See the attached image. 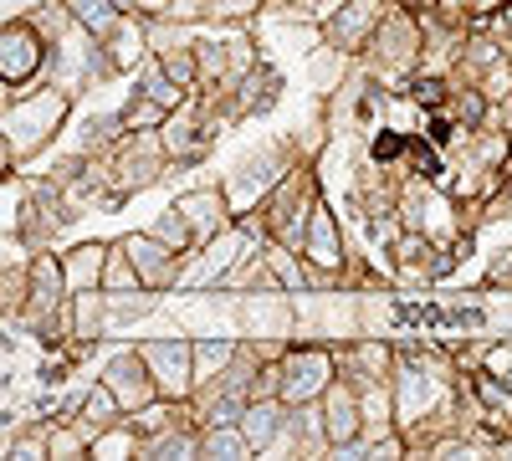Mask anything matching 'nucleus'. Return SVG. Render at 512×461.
I'll use <instances>...</instances> for the list:
<instances>
[{
	"mask_svg": "<svg viewBox=\"0 0 512 461\" xmlns=\"http://www.w3.org/2000/svg\"><path fill=\"white\" fill-rule=\"evenodd\" d=\"M123 246H128V257H134L144 287H154V292L180 287V277H185V251H175L169 241H159L154 231H128Z\"/></svg>",
	"mask_w": 512,
	"mask_h": 461,
	"instance_id": "9b49d317",
	"label": "nucleus"
},
{
	"mask_svg": "<svg viewBox=\"0 0 512 461\" xmlns=\"http://www.w3.org/2000/svg\"><path fill=\"white\" fill-rule=\"evenodd\" d=\"M272 0H210V21H226V26H246L251 16H262Z\"/></svg>",
	"mask_w": 512,
	"mask_h": 461,
	"instance_id": "b1692460",
	"label": "nucleus"
},
{
	"mask_svg": "<svg viewBox=\"0 0 512 461\" xmlns=\"http://www.w3.org/2000/svg\"><path fill=\"white\" fill-rule=\"evenodd\" d=\"M262 241H256L246 226H226L221 236H210L205 246H195L185 257V277L180 287H226V277L236 272V262L246 257V251H256Z\"/></svg>",
	"mask_w": 512,
	"mask_h": 461,
	"instance_id": "423d86ee",
	"label": "nucleus"
},
{
	"mask_svg": "<svg viewBox=\"0 0 512 461\" xmlns=\"http://www.w3.org/2000/svg\"><path fill=\"white\" fill-rule=\"evenodd\" d=\"M67 113H72V93L62 88V82H36V88L6 98L0 134H6V170L11 175H21V164L57 139Z\"/></svg>",
	"mask_w": 512,
	"mask_h": 461,
	"instance_id": "f257e3e1",
	"label": "nucleus"
},
{
	"mask_svg": "<svg viewBox=\"0 0 512 461\" xmlns=\"http://www.w3.org/2000/svg\"><path fill=\"white\" fill-rule=\"evenodd\" d=\"M231 98H236V113H241V118L267 113V108L282 98V72H277V67H251L236 88H231Z\"/></svg>",
	"mask_w": 512,
	"mask_h": 461,
	"instance_id": "f3484780",
	"label": "nucleus"
},
{
	"mask_svg": "<svg viewBox=\"0 0 512 461\" xmlns=\"http://www.w3.org/2000/svg\"><path fill=\"white\" fill-rule=\"evenodd\" d=\"M338 354L323 344H287L282 354V400L287 405H313L328 395V385L338 380Z\"/></svg>",
	"mask_w": 512,
	"mask_h": 461,
	"instance_id": "39448f33",
	"label": "nucleus"
},
{
	"mask_svg": "<svg viewBox=\"0 0 512 461\" xmlns=\"http://www.w3.org/2000/svg\"><path fill=\"white\" fill-rule=\"evenodd\" d=\"M338 369L359 385H395V369H400V349L390 339H354L349 349H338Z\"/></svg>",
	"mask_w": 512,
	"mask_h": 461,
	"instance_id": "f8f14e48",
	"label": "nucleus"
},
{
	"mask_svg": "<svg viewBox=\"0 0 512 461\" xmlns=\"http://www.w3.org/2000/svg\"><path fill=\"white\" fill-rule=\"evenodd\" d=\"M26 267H31V292H26V308H21L16 323H21L26 333H41V328H47V323L72 303V287H67V272H62V251H52V246L31 251Z\"/></svg>",
	"mask_w": 512,
	"mask_h": 461,
	"instance_id": "20e7f679",
	"label": "nucleus"
},
{
	"mask_svg": "<svg viewBox=\"0 0 512 461\" xmlns=\"http://www.w3.org/2000/svg\"><path fill=\"white\" fill-rule=\"evenodd\" d=\"M487 287H502V292H512V246H507L502 257L487 267Z\"/></svg>",
	"mask_w": 512,
	"mask_h": 461,
	"instance_id": "393cba45",
	"label": "nucleus"
},
{
	"mask_svg": "<svg viewBox=\"0 0 512 461\" xmlns=\"http://www.w3.org/2000/svg\"><path fill=\"white\" fill-rule=\"evenodd\" d=\"M303 257L313 272H323L328 282H338L349 272V246H344V226H338V216L328 211V200H318V211L308 221V236H303Z\"/></svg>",
	"mask_w": 512,
	"mask_h": 461,
	"instance_id": "9d476101",
	"label": "nucleus"
},
{
	"mask_svg": "<svg viewBox=\"0 0 512 461\" xmlns=\"http://www.w3.org/2000/svg\"><path fill=\"white\" fill-rule=\"evenodd\" d=\"M200 456L241 461V456H256V446H251V436L241 431V421H226V426H205V431H200Z\"/></svg>",
	"mask_w": 512,
	"mask_h": 461,
	"instance_id": "a211bd4d",
	"label": "nucleus"
},
{
	"mask_svg": "<svg viewBox=\"0 0 512 461\" xmlns=\"http://www.w3.org/2000/svg\"><path fill=\"white\" fill-rule=\"evenodd\" d=\"M149 231H154L159 241H169V246H175V251H185V257H190V251H195V231H190V221L180 216V205H169V211H159Z\"/></svg>",
	"mask_w": 512,
	"mask_h": 461,
	"instance_id": "4be33fe9",
	"label": "nucleus"
},
{
	"mask_svg": "<svg viewBox=\"0 0 512 461\" xmlns=\"http://www.w3.org/2000/svg\"><path fill=\"white\" fill-rule=\"evenodd\" d=\"M36 456H52V421H26L6 441V461H36Z\"/></svg>",
	"mask_w": 512,
	"mask_h": 461,
	"instance_id": "aec40b11",
	"label": "nucleus"
},
{
	"mask_svg": "<svg viewBox=\"0 0 512 461\" xmlns=\"http://www.w3.org/2000/svg\"><path fill=\"white\" fill-rule=\"evenodd\" d=\"M52 57H57V41L41 31L31 16H11L0 26V82H6V98L26 93L36 82L52 77Z\"/></svg>",
	"mask_w": 512,
	"mask_h": 461,
	"instance_id": "7ed1b4c3",
	"label": "nucleus"
},
{
	"mask_svg": "<svg viewBox=\"0 0 512 461\" xmlns=\"http://www.w3.org/2000/svg\"><path fill=\"white\" fill-rule=\"evenodd\" d=\"M98 380L123 400V415H134V410H144L149 400H159L154 369H149V359H144V349H139V344H123L118 354H108Z\"/></svg>",
	"mask_w": 512,
	"mask_h": 461,
	"instance_id": "6e6552de",
	"label": "nucleus"
},
{
	"mask_svg": "<svg viewBox=\"0 0 512 461\" xmlns=\"http://www.w3.org/2000/svg\"><path fill=\"white\" fill-rule=\"evenodd\" d=\"M149 16H139V11H128L108 36H103V57H108V67L113 72H139L144 62H149Z\"/></svg>",
	"mask_w": 512,
	"mask_h": 461,
	"instance_id": "4468645a",
	"label": "nucleus"
},
{
	"mask_svg": "<svg viewBox=\"0 0 512 461\" xmlns=\"http://www.w3.org/2000/svg\"><path fill=\"white\" fill-rule=\"evenodd\" d=\"M149 369H154V385L164 400H195V344L185 333H164V339H144L139 344Z\"/></svg>",
	"mask_w": 512,
	"mask_h": 461,
	"instance_id": "0eeeda50",
	"label": "nucleus"
},
{
	"mask_svg": "<svg viewBox=\"0 0 512 461\" xmlns=\"http://www.w3.org/2000/svg\"><path fill=\"white\" fill-rule=\"evenodd\" d=\"M175 205H180V216H185V221H190V231H195V246H205L210 236H221V231L236 221V211H231V200H226V190H221V185L185 190Z\"/></svg>",
	"mask_w": 512,
	"mask_h": 461,
	"instance_id": "ddd939ff",
	"label": "nucleus"
},
{
	"mask_svg": "<svg viewBox=\"0 0 512 461\" xmlns=\"http://www.w3.org/2000/svg\"><path fill=\"white\" fill-rule=\"evenodd\" d=\"M103 287H108V292L144 287V277H139V267H134V257H128V246H123V241H113V251H108V272H103Z\"/></svg>",
	"mask_w": 512,
	"mask_h": 461,
	"instance_id": "5701e85b",
	"label": "nucleus"
},
{
	"mask_svg": "<svg viewBox=\"0 0 512 461\" xmlns=\"http://www.w3.org/2000/svg\"><path fill=\"white\" fill-rule=\"evenodd\" d=\"M292 164H297V144H292V139H267V144L246 149L231 170H226V180H221L231 211H236V216L256 211V205H262V200L282 185V175L292 170Z\"/></svg>",
	"mask_w": 512,
	"mask_h": 461,
	"instance_id": "f03ea898",
	"label": "nucleus"
},
{
	"mask_svg": "<svg viewBox=\"0 0 512 461\" xmlns=\"http://www.w3.org/2000/svg\"><path fill=\"white\" fill-rule=\"evenodd\" d=\"M123 113V129H164V123H169V108L164 103H154L149 93H128V103L118 108Z\"/></svg>",
	"mask_w": 512,
	"mask_h": 461,
	"instance_id": "412c9836",
	"label": "nucleus"
},
{
	"mask_svg": "<svg viewBox=\"0 0 512 461\" xmlns=\"http://www.w3.org/2000/svg\"><path fill=\"white\" fill-rule=\"evenodd\" d=\"M287 6H292V0H287Z\"/></svg>",
	"mask_w": 512,
	"mask_h": 461,
	"instance_id": "a878e982",
	"label": "nucleus"
},
{
	"mask_svg": "<svg viewBox=\"0 0 512 461\" xmlns=\"http://www.w3.org/2000/svg\"><path fill=\"white\" fill-rule=\"evenodd\" d=\"M395 11V0H349L344 11H333L323 21V41H333V47H344L349 57H364L374 31L384 26V16Z\"/></svg>",
	"mask_w": 512,
	"mask_h": 461,
	"instance_id": "1a4fd4ad",
	"label": "nucleus"
},
{
	"mask_svg": "<svg viewBox=\"0 0 512 461\" xmlns=\"http://www.w3.org/2000/svg\"><path fill=\"white\" fill-rule=\"evenodd\" d=\"M287 421H292V405H287L282 395H262V400H251V405H246L241 431L251 436L256 456H267V451L277 446V436L287 431Z\"/></svg>",
	"mask_w": 512,
	"mask_h": 461,
	"instance_id": "2eb2a0df",
	"label": "nucleus"
},
{
	"mask_svg": "<svg viewBox=\"0 0 512 461\" xmlns=\"http://www.w3.org/2000/svg\"><path fill=\"white\" fill-rule=\"evenodd\" d=\"M236 354H241V339H200L195 344V390L205 380H216V374H226Z\"/></svg>",
	"mask_w": 512,
	"mask_h": 461,
	"instance_id": "6ab92c4d",
	"label": "nucleus"
},
{
	"mask_svg": "<svg viewBox=\"0 0 512 461\" xmlns=\"http://www.w3.org/2000/svg\"><path fill=\"white\" fill-rule=\"evenodd\" d=\"M108 241H77L62 251V272H67V287L82 292V287H103V272H108Z\"/></svg>",
	"mask_w": 512,
	"mask_h": 461,
	"instance_id": "dca6fc26",
	"label": "nucleus"
}]
</instances>
